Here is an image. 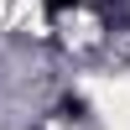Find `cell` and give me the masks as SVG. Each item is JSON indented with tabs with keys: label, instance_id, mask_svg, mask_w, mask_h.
Segmentation results:
<instances>
[{
	"label": "cell",
	"instance_id": "6da1fadb",
	"mask_svg": "<svg viewBox=\"0 0 130 130\" xmlns=\"http://www.w3.org/2000/svg\"><path fill=\"white\" fill-rule=\"evenodd\" d=\"M73 5V0H47V10H68Z\"/></svg>",
	"mask_w": 130,
	"mask_h": 130
}]
</instances>
